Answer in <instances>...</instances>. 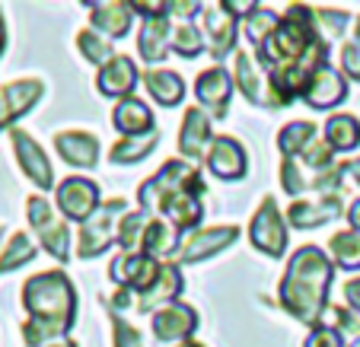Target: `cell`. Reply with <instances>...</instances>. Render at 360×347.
Returning <instances> with one entry per match:
<instances>
[{
    "mask_svg": "<svg viewBox=\"0 0 360 347\" xmlns=\"http://www.w3.org/2000/svg\"><path fill=\"white\" fill-rule=\"evenodd\" d=\"M22 303L29 309V322L22 325V341L29 347H48L64 341L74 328L77 315V293L64 271L35 274L22 287Z\"/></svg>",
    "mask_w": 360,
    "mask_h": 347,
    "instance_id": "obj_1",
    "label": "cell"
},
{
    "mask_svg": "<svg viewBox=\"0 0 360 347\" xmlns=\"http://www.w3.org/2000/svg\"><path fill=\"white\" fill-rule=\"evenodd\" d=\"M335 268L319 245H303L281 277V306L303 325H316L328 306Z\"/></svg>",
    "mask_w": 360,
    "mask_h": 347,
    "instance_id": "obj_2",
    "label": "cell"
},
{
    "mask_svg": "<svg viewBox=\"0 0 360 347\" xmlns=\"http://www.w3.org/2000/svg\"><path fill=\"white\" fill-rule=\"evenodd\" d=\"M319 29H316L313 10L306 7H290L281 16L278 29L271 32V39L265 41L259 55V64L268 70H281V67H297L306 58V51L319 41Z\"/></svg>",
    "mask_w": 360,
    "mask_h": 347,
    "instance_id": "obj_3",
    "label": "cell"
},
{
    "mask_svg": "<svg viewBox=\"0 0 360 347\" xmlns=\"http://www.w3.org/2000/svg\"><path fill=\"white\" fill-rule=\"evenodd\" d=\"M26 211H29V223H32V230L39 233V242L45 245V252L55 255L58 261H70V233H68L64 217H58L55 207L39 195L29 197Z\"/></svg>",
    "mask_w": 360,
    "mask_h": 347,
    "instance_id": "obj_4",
    "label": "cell"
},
{
    "mask_svg": "<svg viewBox=\"0 0 360 347\" xmlns=\"http://www.w3.org/2000/svg\"><path fill=\"white\" fill-rule=\"evenodd\" d=\"M124 211V201L115 197L109 204H102L86 223H80V239H77V255L80 258H93L102 255L112 245V239L118 236V217L115 214Z\"/></svg>",
    "mask_w": 360,
    "mask_h": 347,
    "instance_id": "obj_5",
    "label": "cell"
},
{
    "mask_svg": "<svg viewBox=\"0 0 360 347\" xmlns=\"http://www.w3.org/2000/svg\"><path fill=\"white\" fill-rule=\"evenodd\" d=\"M201 191H207V185H204L201 172H191L188 182L182 185V188L176 191V195H169L163 201V207H160V214H163L166 220H169L172 226H176L179 233L185 230H195L198 223H201L204 217V207H201Z\"/></svg>",
    "mask_w": 360,
    "mask_h": 347,
    "instance_id": "obj_6",
    "label": "cell"
},
{
    "mask_svg": "<svg viewBox=\"0 0 360 347\" xmlns=\"http://www.w3.org/2000/svg\"><path fill=\"white\" fill-rule=\"evenodd\" d=\"M249 239L259 252L271 255V258H281L287 249V226H284V217L278 211V201L274 197H265L262 207L255 211L252 217V226H249Z\"/></svg>",
    "mask_w": 360,
    "mask_h": 347,
    "instance_id": "obj_7",
    "label": "cell"
},
{
    "mask_svg": "<svg viewBox=\"0 0 360 347\" xmlns=\"http://www.w3.org/2000/svg\"><path fill=\"white\" fill-rule=\"evenodd\" d=\"M191 172H195V169H191L188 163H182V159H169V163H166L157 176L147 178V182L141 185V191H137V197H141V211L157 217L160 207H163V201L169 195H176V191L188 182Z\"/></svg>",
    "mask_w": 360,
    "mask_h": 347,
    "instance_id": "obj_8",
    "label": "cell"
},
{
    "mask_svg": "<svg viewBox=\"0 0 360 347\" xmlns=\"http://www.w3.org/2000/svg\"><path fill=\"white\" fill-rule=\"evenodd\" d=\"M160 271H163V265H160L157 258H150V255H143V252H134V255L122 252L115 261H112L109 274L115 284H122V290H134L143 296L150 287L157 284Z\"/></svg>",
    "mask_w": 360,
    "mask_h": 347,
    "instance_id": "obj_9",
    "label": "cell"
},
{
    "mask_svg": "<svg viewBox=\"0 0 360 347\" xmlns=\"http://www.w3.org/2000/svg\"><path fill=\"white\" fill-rule=\"evenodd\" d=\"M58 207L68 220L74 223H86L96 211H99V188L89 178H68L58 185Z\"/></svg>",
    "mask_w": 360,
    "mask_h": 347,
    "instance_id": "obj_10",
    "label": "cell"
},
{
    "mask_svg": "<svg viewBox=\"0 0 360 347\" xmlns=\"http://www.w3.org/2000/svg\"><path fill=\"white\" fill-rule=\"evenodd\" d=\"M239 239L236 226H211V230H198L182 242V249H176V265H191V261L211 258L214 252L226 249Z\"/></svg>",
    "mask_w": 360,
    "mask_h": 347,
    "instance_id": "obj_11",
    "label": "cell"
},
{
    "mask_svg": "<svg viewBox=\"0 0 360 347\" xmlns=\"http://www.w3.org/2000/svg\"><path fill=\"white\" fill-rule=\"evenodd\" d=\"M150 328H153V338H157L160 344H176V341L191 338V332L198 328V315H195V309L185 306V303H169V306L153 313Z\"/></svg>",
    "mask_w": 360,
    "mask_h": 347,
    "instance_id": "obj_12",
    "label": "cell"
},
{
    "mask_svg": "<svg viewBox=\"0 0 360 347\" xmlns=\"http://www.w3.org/2000/svg\"><path fill=\"white\" fill-rule=\"evenodd\" d=\"M10 140H13V150H16V157H20L22 172H26V176L32 178V182L39 185L41 191L51 188V182H55V172H51V166H48V157L41 153L39 143H35L32 137H29L26 131H20V128L10 131Z\"/></svg>",
    "mask_w": 360,
    "mask_h": 347,
    "instance_id": "obj_13",
    "label": "cell"
},
{
    "mask_svg": "<svg viewBox=\"0 0 360 347\" xmlns=\"http://www.w3.org/2000/svg\"><path fill=\"white\" fill-rule=\"evenodd\" d=\"M207 169L214 172L224 182H236L245 176V153L230 134H220L211 140V150H207Z\"/></svg>",
    "mask_w": 360,
    "mask_h": 347,
    "instance_id": "obj_14",
    "label": "cell"
},
{
    "mask_svg": "<svg viewBox=\"0 0 360 347\" xmlns=\"http://www.w3.org/2000/svg\"><path fill=\"white\" fill-rule=\"evenodd\" d=\"M195 93H198V103L211 112L214 118H224L226 109H230V96H233L230 74H226L224 67L204 70L195 83Z\"/></svg>",
    "mask_w": 360,
    "mask_h": 347,
    "instance_id": "obj_15",
    "label": "cell"
},
{
    "mask_svg": "<svg viewBox=\"0 0 360 347\" xmlns=\"http://www.w3.org/2000/svg\"><path fill=\"white\" fill-rule=\"evenodd\" d=\"M347 96V86H345V77L338 74V70H332L326 64V67H319L313 77H309V83H306V93L303 99L313 109H332V105H341Z\"/></svg>",
    "mask_w": 360,
    "mask_h": 347,
    "instance_id": "obj_16",
    "label": "cell"
},
{
    "mask_svg": "<svg viewBox=\"0 0 360 347\" xmlns=\"http://www.w3.org/2000/svg\"><path fill=\"white\" fill-rule=\"evenodd\" d=\"M201 16H204V41L211 45L214 58L224 61L230 55V48L236 45V16L226 13L224 7H207Z\"/></svg>",
    "mask_w": 360,
    "mask_h": 347,
    "instance_id": "obj_17",
    "label": "cell"
},
{
    "mask_svg": "<svg viewBox=\"0 0 360 347\" xmlns=\"http://www.w3.org/2000/svg\"><path fill=\"white\" fill-rule=\"evenodd\" d=\"M41 96V83L39 80H16L10 86L0 89V128L13 124L20 115H26Z\"/></svg>",
    "mask_w": 360,
    "mask_h": 347,
    "instance_id": "obj_18",
    "label": "cell"
},
{
    "mask_svg": "<svg viewBox=\"0 0 360 347\" xmlns=\"http://www.w3.org/2000/svg\"><path fill=\"white\" fill-rule=\"evenodd\" d=\"M134 7L131 4H89V22L93 32H102L109 41H118L128 35Z\"/></svg>",
    "mask_w": 360,
    "mask_h": 347,
    "instance_id": "obj_19",
    "label": "cell"
},
{
    "mask_svg": "<svg viewBox=\"0 0 360 347\" xmlns=\"http://www.w3.org/2000/svg\"><path fill=\"white\" fill-rule=\"evenodd\" d=\"M341 217V195H322L319 204H309V201H297L287 211V223L297 226V230H316V226L328 223V220Z\"/></svg>",
    "mask_w": 360,
    "mask_h": 347,
    "instance_id": "obj_20",
    "label": "cell"
},
{
    "mask_svg": "<svg viewBox=\"0 0 360 347\" xmlns=\"http://www.w3.org/2000/svg\"><path fill=\"white\" fill-rule=\"evenodd\" d=\"M58 153L64 157V163L77 166V169H93L99 163V140L93 134H83V131H68V134L55 137Z\"/></svg>",
    "mask_w": 360,
    "mask_h": 347,
    "instance_id": "obj_21",
    "label": "cell"
},
{
    "mask_svg": "<svg viewBox=\"0 0 360 347\" xmlns=\"http://www.w3.org/2000/svg\"><path fill=\"white\" fill-rule=\"evenodd\" d=\"M211 118L204 115L201 109H188L185 112L182 131H179V153L185 159H201L204 157V143H211Z\"/></svg>",
    "mask_w": 360,
    "mask_h": 347,
    "instance_id": "obj_22",
    "label": "cell"
},
{
    "mask_svg": "<svg viewBox=\"0 0 360 347\" xmlns=\"http://www.w3.org/2000/svg\"><path fill=\"white\" fill-rule=\"evenodd\" d=\"M137 77L141 74H137V64L131 61V58H115V61H109L99 70L96 86H99L102 96H122V99H128V96L134 93Z\"/></svg>",
    "mask_w": 360,
    "mask_h": 347,
    "instance_id": "obj_23",
    "label": "cell"
},
{
    "mask_svg": "<svg viewBox=\"0 0 360 347\" xmlns=\"http://www.w3.org/2000/svg\"><path fill=\"white\" fill-rule=\"evenodd\" d=\"M137 48H141V58L147 64H160L166 58V51L172 48V32H169V13L157 16V20H143L141 26V39H137Z\"/></svg>",
    "mask_w": 360,
    "mask_h": 347,
    "instance_id": "obj_24",
    "label": "cell"
},
{
    "mask_svg": "<svg viewBox=\"0 0 360 347\" xmlns=\"http://www.w3.org/2000/svg\"><path fill=\"white\" fill-rule=\"evenodd\" d=\"M112 122H115V128L122 131L124 137H141V134H150V131H153V112H150L141 99L128 96V99H122V103L115 105Z\"/></svg>",
    "mask_w": 360,
    "mask_h": 347,
    "instance_id": "obj_25",
    "label": "cell"
},
{
    "mask_svg": "<svg viewBox=\"0 0 360 347\" xmlns=\"http://www.w3.org/2000/svg\"><path fill=\"white\" fill-rule=\"evenodd\" d=\"M179 293H182V274H179V265H163L157 284L150 287L141 300H137V309H141V313H150L153 306H163V303L169 306Z\"/></svg>",
    "mask_w": 360,
    "mask_h": 347,
    "instance_id": "obj_26",
    "label": "cell"
},
{
    "mask_svg": "<svg viewBox=\"0 0 360 347\" xmlns=\"http://www.w3.org/2000/svg\"><path fill=\"white\" fill-rule=\"evenodd\" d=\"M143 86H147V93L153 96L160 105H166V109L179 105L185 96L182 77L172 74V70H147V74H143Z\"/></svg>",
    "mask_w": 360,
    "mask_h": 347,
    "instance_id": "obj_27",
    "label": "cell"
},
{
    "mask_svg": "<svg viewBox=\"0 0 360 347\" xmlns=\"http://www.w3.org/2000/svg\"><path fill=\"white\" fill-rule=\"evenodd\" d=\"M176 242H179V230L169 223V220H150L147 233H143V255L150 258H166V255H176Z\"/></svg>",
    "mask_w": 360,
    "mask_h": 347,
    "instance_id": "obj_28",
    "label": "cell"
},
{
    "mask_svg": "<svg viewBox=\"0 0 360 347\" xmlns=\"http://www.w3.org/2000/svg\"><path fill=\"white\" fill-rule=\"evenodd\" d=\"M233 70H236V86L243 89V96L249 99V103L271 105V96L265 93L259 70H255V64H252V58L245 55V51H239V55H236V67H233Z\"/></svg>",
    "mask_w": 360,
    "mask_h": 347,
    "instance_id": "obj_29",
    "label": "cell"
},
{
    "mask_svg": "<svg viewBox=\"0 0 360 347\" xmlns=\"http://www.w3.org/2000/svg\"><path fill=\"white\" fill-rule=\"evenodd\" d=\"M326 143L338 153L354 150L360 143V122L354 115H332L326 122Z\"/></svg>",
    "mask_w": 360,
    "mask_h": 347,
    "instance_id": "obj_30",
    "label": "cell"
},
{
    "mask_svg": "<svg viewBox=\"0 0 360 347\" xmlns=\"http://www.w3.org/2000/svg\"><path fill=\"white\" fill-rule=\"evenodd\" d=\"M316 140V124L313 122H290L284 131L278 134V143H281V153L284 159H297L309 150V143Z\"/></svg>",
    "mask_w": 360,
    "mask_h": 347,
    "instance_id": "obj_31",
    "label": "cell"
},
{
    "mask_svg": "<svg viewBox=\"0 0 360 347\" xmlns=\"http://www.w3.org/2000/svg\"><path fill=\"white\" fill-rule=\"evenodd\" d=\"M150 214H143V211H131V214H124L122 220H118V236H115V242L122 245L128 255H134V252H141L143 249V233H147V226H150Z\"/></svg>",
    "mask_w": 360,
    "mask_h": 347,
    "instance_id": "obj_32",
    "label": "cell"
},
{
    "mask_svg": "<svg viewBox=\"0 0 360 347\" xmlns=\"http://www.w3.org/2000/svg\"><path fill=\"white\" fill-rule=\"evenodd\" d=\"M278 22H281V16L271 13V10H265V7H255L252 13H245L243 29H245V39H249L252 48H255V55L265 48V41L271 39V32L278 29Z\"/></svg>",
    "mask_w": 360,
    "mask_h": 347,
    "instance_id": "obj_33",
    "label": "cell"
},
{
    "mask_svg": "<svg viewBox=\"0 0 360 347\" xmlns=\"http://www.w3.org/2000/svg\"><path fill=\"white\" fill-rule=\"evenodd\" d=\"M328 252H332V261L345 271H357L360 268V233L347 230V233H335L328 239Z\"/></svg>",
    "mask_w": 360,
    "mask_h": 347,
    "instance_id": "obj_34",
    "label": "cell"
},
{
    "mask_svg": "<svg viewBox=\"0 0 360 347\" xmlns=\"http://www.w3.org/2000/svg\"><path fill=\"white\" fill-rule=\"evenodd\" d=\"M150 150H157V131L141 134V137H131V140H118L115 147H112L109 159L115 166H131V163H141Z\"/></svg>",
    "mask_w": 360,
    "mask_h": 347,
    "instance_id": "obj_35",
    "label": "cell"
},
{
    "mask_svg": "<svg viewBox=\"0 0 360 347\" xmlns=\"http://www.w3.org/2000/svg\"><path fill=\"white\" fill-rule=\"evenodd\" d=\"M77 48H80V55L86 58L89 64H99V67H105L109 61H115V55H112V41L102 39V35L93 32V29H83V32L77 35Z\"/></svg>",
    "mask_w": 360,
    "mask_h": 347,
    "instance_id": "obj_36",
    "label": "cell"
},
{
    "mask_svg": "<svg viewBox=\"0 0 360 347\" xmlns=\"http://www.w3.org/2000/svg\"><path fill=\"white\" fill-rule=\"evenodd\" d=\"M32 258H35V245H32V239H29L26 233H16V236L7 242L4 255H0V274L16 271L20 265H26V261H32Z\"/></svg>",
    "mask_w": 360,
    "mask_h": 347,
    "instance_id": "obj_37",
    "label": "cell"
},
{
    "mask_svg": "<svg viewBox=\"0 0 360 347\" xmlns=\"http://www.w3.org/2000/svg\"><path fill=\"white\" fill-rule=\"evenodd\" d=\"M204 48V32H198L191 22H179L172 29V51H179L182 58H198Z\"/></svg>",
    "mask_w": 360,
    "mask_h": 347,
    "instance_id": "obj_38",
    "label": "cell"
},
{
    "mask_svg": "<svg viewBox=\"0 0 360 347\" xmlns=\"http://www.w3.org/2000/svg\"><path fill=\"white\" fill-rule=\"evenodd\" d=\"M313 20H316V29H319L322 39L335 41L345 32L347 22H351V16H347L345 10H313Z\"/></svg>",
    "mask_w": 360,
    "mask_h": 347,
    "instance_id": "obj_39",
    "label": "cell"
},
{
    "mask_svg": "<svg viewBox=\"0 0 360 347\" xmlns=\"http://www.w3.org/2000/svg\"><path fill=\"white\" fill-rule=\"evenodd\" d=\"M303 347H345V338H341V332L332 325H316Z\"/></svg>",
    "mask_w": 360,
    "mask_h": 347,
    "instance_id": "obj_40",
    "label": "cell"
},
{
    "mask_svg": "<svg viewBox=\"0 0 360 347\" xmlns=\"http://www.w3.org/2000/svg\"><path fill=\"white\" fill-rule=\"evenodd\" d=\"M112 322H115V347H143L141 334H137L122 315H112Z\"/></svg>",
    "mask_w": 360,
    "mask_h": 347,
    "instance_id": "obj_41",
    "label": "cell"
},
{
    "mask_svg": "<svg viewBox=\"0 0 360 347\" xmlns=\"http://www.w3.org/2000/svg\"><path fill=\"white\" fill-rule=\"evenodd\" d=\"M341 67H345L347 77L360 80V41H351V45H345V51H341Z\"/></svg>",
    "mask_w": 360,
    "mask_h": 347,
    "instance_id": "obj_42",
    "label": "cell"
},
{
    "mask_svg": "<svg viewBox=\"0 0 360 347\" xmlns=\"http://www.w3.org/2000/svg\"><path fill=\"white\" fill-rule=\"evenodd\" d=\"M345 300H347V306H351L354 313H360V277L345 284Z\"/></svg>",
    "mask_w": 360,
    "mask_h": 347,
    "instance_id": "obj_43",
    "label": "cell"
},
{
    "mask_svg": "<svg viewBox=\"0 0 360 347\" xmlns=\"http://www.w3.org/2000/svg\"><path fill=\"white\" fill-rule=\"evenodd\" d=\"M347 220H351V226H354V233H360V197L351 204V211H347Z\"/></svg>",
    "mask_w": 360,
    "mask_h": 347,
    "instance_id": "obj_44",
    "label": "cell"
},
{
    "mask_svg": "<svg viewBox=\"0 0 360 347\" xmlns=\"http://www.w3.org/2000/svg\"><path fill=\"white\" fill-rule=\"evenodd\" d=\"M347 172H351V176L357 178V185H360V159H357V163H347Z\"/></svg>",
    "mask_w": 360,
    "mask_h": 347,
    "instance_id": "obj_45",
    "label": "cell"
},
{
    "mask_svg": "<svg viewBox=\"0 0 360 347\" xmlns=\"http://www.w3.org/2000/svg\"><path fill=\"white\" fill-rule=\"evenodd\" d=\"M48 347H77V344H74V341L64 338V341H55V344H48Z\"/></svg>",
    "mask_w": 360,
    "mask_h": 347,
    "instance_id": "obj_46",
    "label": "cell"
},
{
    "mask_svg": "<svg viewBox=\"0 0 360 347\" xmlns=\"http://www.w3.org/2000/svg\"><path fill=\"white\" fill-rule=\"evenodd\" d=\"M0 51H4V20H0Z\"/></svg>",
    "mask_w": 360,
    "mask_h": 347,
    "instance_id": "obj_47",
    "label": "cell"
},
{
    "mask_svg": "<svg viewBox=\"0 0 360 347\" xmlns=\"http://www.w3.org/2000/svg\"><path fill=\"white\" fill-rule=\"evenodd\" d=\"M179 347H201V344H195V341H185V344H179Z\"/></svg>",
    "mask_w": 360,
    "mask_h": 347,
    "instance_id": "obj_48",
    "label": "cell"
},
{
    "mask_svg": "<svg viewBox=\"0 0 360 347\" xmlns=\"http://www.w3.org/2000/svg\"><path fill=\"white\" fill-rule=\"evenodd\" d=\"M0 233H4V230H0Z\"/></svg>",
    "mask_w": 360,
    "mask_h": 347,
    "instance_id": "obj_49",
    "label": "cell"
}]
</instances>
